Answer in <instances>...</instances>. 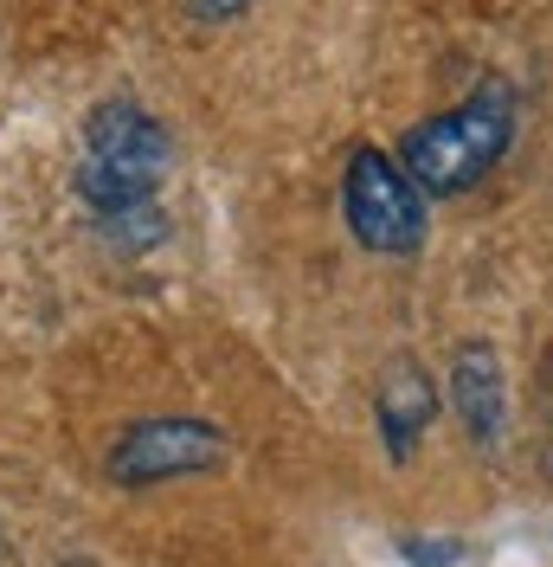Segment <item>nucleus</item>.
I'll list each match as a JSON object with an SVG mask.
<instances>
[{
  "instance_id": "obj_1",
  "label": "nucleus",
  "mask_w": 553,
  "mask_h": 567,
  "mask_svg": "<svg viewBox=\"0 0 553 567\" xmlns=\"http://www.w3.org/2000/svg\"><path fill=\"white\" fill-rule=\"evenodd\" d=\"M174 168V136L161 116H148L136 97H104L84 116V155H77V200L97 219L136 213L161 200Z\"/></svg>"
},
{
  "instance_id": "obj_2",
  "label": "nucleus",
  "mask_w": 553,
  "mask_h": 567,
  "mask_svg": "<svg viewBox=\"0 0 553 567\" xmlns=\"http://www.w3.org/2000/svg\"><path fill=\"white\" fill-rule=\"evenodd\" d=\"M509 142H515V91L502 78H483L463 104L413 123L393 162L413 175L418 194H463L489 181V168L509 155Z\"/></svg>"
},
{
  "instance_id": "obj_3",
  "label": "nucleus",
  "mask_w": 553,
  "mask_h": 567,
  "mask_svg": "<svg viewBox=\"0 0 553 567\" xmlns=\"http://www.w3.org/2000/svg\"><path fill=\"white\" fill-rule=\"evenodd\" d=\"M342 213H347V233L367 251H380V258H413L425 246V233H431L425 194L386 148H354L347 155Z\"/></svg>"
},
{
  "instance_id": "obj_4",
  "label": "nucleus",
  "mask_w": 553,
  "mask_h": 567,
  "mask_svg": "<svg viewBox=\"0 0 553 567\" xmlns=\"http://www.w3.org/2000/svg\"><path fill=\"white\" fill-rule=\"evenodd\" d=\"M226 464V432L207 420H187V413H168V420H136L109 439V484L123 491H155V484H174V477H200V471H219Z\"/></svg>"
},
{
  "instance_id": "obj_5",
  "label": "nucleus",
  "mask_w": 553,
  "mask_h": 567,
  "mask_svg": "<svg viewBox=\"0 0 553 567\" xmlns=\"http://www.w3.org/2000/svg\"><path fill=\"white\" fill-rule=\"evenodd\" d=\"M374 420H380L393 458H406L413 439L438 420V388H431V374H425L418 354H393V361H386L380 388H374Z\"/></svg>"
},
{
  "instance_id": "obj_6",
  "label": "nucleus",
  "mask_w": 553,
  "mask_h": 567,
  "mask_svg": "<svg viewBox=\"0 0 553 567\" xmlns=\"http://www.w3.org/2000/svg\"><path fill=\"white\" fill-rule=\"evenodd\" d=\"M450 400H457V413H463V425H470L477 445H495V439H502V425H509V381H502V361H495L489 342L457 349Z\"/></svg>"
},
{
  "instance_id": "obj_7",
  "label": "nucleus",
  "mask_w": 553,
  "mask_h": 567,
  "mask_svg": "<svg viewBox=\"0 0 553 567\" xmlns=\"http://www.w3.org/2000/svg\"><path fill=\"white\" fill-rule=\"evenodd\" d=\"M97 239L109 251H148L168 239V207H136V213H116V219H97Z\"/></svg>"
},
{
  "instance_id": "obj_8",
  "label": "nucleus",
  "mask_w": 553,
  "mask_h": 567,
  "mask_svg": "<svg viewBox=\"0 0 553 567\" xmlns=\"http://www.w3.org/2000/svg\"><path fill=\"white\" fill-rule=\"evenodd\" d=\"M399 555H406V561L413 567H457V542H445V535H431V542H406V548H399Z\"/></svg>"
},
{
  "instance_id": "obj_9",
  "label": "nucleus",
  "mask_w": 553,
  "mask_h": 567,
  "mask_svg": "<svg viewBox=\"0 0 553 567\" xmlns=\"http://www.w3.org/2000/svg\"><path fill=\"white\" fill-rule=\"evenodd\" d=\"M244 7H251V0H194V13H200V20H212V27H226V20H239Z\"/></svg>"
}]
</instances>
